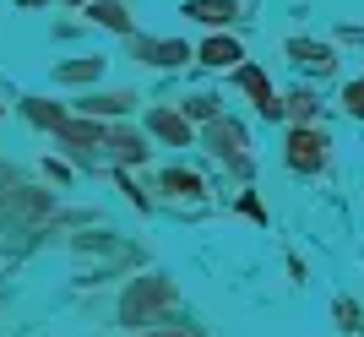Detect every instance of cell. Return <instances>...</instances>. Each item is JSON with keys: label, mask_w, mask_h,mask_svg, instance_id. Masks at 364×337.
Wrapping results in <instances>:
<instances>
[{"label": "cell", "mask_w": 364, "mask_h": 337, "mask_svg": "<svg viewBox=\"0 0 364 337\" xmlns=\"http://www.w3.org/2000/svg\"><path fill=\"white\" fill-rule=\"evenodd\" d=\"M168 283L164 277H141V283H131L125 289V305H120V321L125 326H152L158 321V305H168Z\"/></svg>", "instance_id": "obj_1"}, {"label": "cell", "mask_w": 364, "mask_h": 337, "mask_svg": "<svg viewBox=\"0 0 364 337\" xmlns=\"http://www.w3.org/2000/svg\"><path fill=\"white\" fill-rule=\"evenodd\" d=\"M207 147H213L223 164H234L240 174H250V153H245L250 141H245V125L223 120V114H218V120H207Z\"/></svg>", "instance_id": "obj_2"}, {"label": "cell", "mask_w": 364, "mask_h": 337, "mask_svg": "<svg viewBox=\"0 0 364 337\" xmlns=\"http://www.w3.org/2000/svg\"><path fill=\"white\" fill-rule=\"evenodd\" d=\"M321 164H326V137H321V131H310V125L289 131V168H299V174H316Z\"/></svg>", "instance_id": "obj_3"}, {"label": "cell", "mask_w": 364, "mask_h": 337, "mask_svg": "<svg viewBox=\"0 0 364 337\" xmlns=\"http://www.w3.org/2000/svg\"><path fill=\"white\" fill-rule=\"evenodd\" d=\"M234 82H240V87L256 98V114H261V120H283V98L272 92V82L261 77L256 65H234Z\"/></svg>", "instance_id": "obj_4"}, {"label": "cell", "mask_w": 364, "mask_h": 337, "mask_svg": "<svg viewBox=\"0 0 364 337\" xmlns=\"http://www.w3.org/2000/svg\"><path fill=\"white\" fill-rule=\"evenodd\" d=\"M289 60L299 65V71L332 77V65H337V49H332V44H316V38H289Z\"/></svg>", "instance_id": "obj_5"}, {"label": "cell", "mask_w": 364, "mask_h": 337, "mask_svg": "<svg viewBox=\"0 0 364 337\" xmlns=\"http://www.w3.org/2000/svg\"><path fill=\"white\" fill-rule=\"evenodd\" d=\"M136 60L168 71V65H185V60H191V49H185L180 38H136Z\"/></svg>", "instance_id": "obj_6"}, {"label": "cell", "mask_w": 364, "mask_h": 337, "mask_svg": "<svg viewBox=\"0 0 364 337\" xmlns=\"http://www.w3.org/2000/svg\"><path fill=\"white\" fill-rule=\"evenodd\" d=\"M147 131H152V137H164L168 147H191V120H185L180 109H152Z\"/></svg>", "instance_id": "obj_7"}, {"label": "cell", "mask_w": 364, "mask_h": 337, "mask_svg": "<svg viewBox=\"0 0 364 337\" xmlns=\"http://www.w3.org/2000/svg\"><path fill=\"white\" fill-rule=\"evenodd\" d=\"M87 22H98V28H109V33H131V11H125V0H92Z\"/></svg>", "instance_id": "obj_8"}, {"label": "cell", "mask_w": 364, "mask_h": 337, "mask_svg": "<svg viewBox=\"0 0 364 337\" xmlns=\"http://www.w3.org/2000/svg\"><path fill=\"white\" fill-rule=\"evenodd\" d=\"M196 55H201V65H218V71H234V65L245 60V49L234 44V38H207Z\"/></svg>", "instance_id": "obj_9"}, {"label": "cell", "mask_w": 364, "mask_h": 337, "mask_svg": "<svg viewBox=\"0 0 364 337\" xmlns=\"http://www.w3.org/2000/svg\"><path fill=\"white\" fill-rule=\"evenodd\" d=\"M104 55H82V60H65V65H55V82H98L104 77Z\"/></svg>", "instance_id": "obj_10"}, {"label": "cell", "mask_w": 364, "mask_h": 337, "mask_svg": "<svg viewBox=\"0 0 364 337\" xmlns=\"http://www.w3.org/2000/svg\"><path fill=\"white\" fill-rule=\"evenodd\" d=\"M234 0H191L185 6V16H196V22H207V28H223V22H234Z\"/></svg>", "instance_id": "obj_11"}, {"label": "cell", "mask_w": 364, "mask_h": 337, "mask_svg": "<svg viewBox=\"0 0 364 337\" xmlns=\"http://www.w3.org/2000/svg\"><path fill=\"white\" fill-rule=\"evenodd\" d=\"M131 104H136L131 92H92V98H82V114H92V120L98 114H125Z\"/></svg>", "instance_id": "obj_12"}, {"label": "cell", "mask_w": 364, "mask_h": 337, "mask_svg": "<svg viewBox=\"0 0 364 337\" xmlns=\"http://www.w3.org/2000/svg\"><path fill=\"white\" fill-rule=\"evenodd\" d=\"M164 191H168V196H201V180L191 174V168H168V174H164Z\"/></svg>", "instance_id": "obj_13"}, {"label": "cell", "mask_w": 364, "mask_h": 337, "mask_svg": "<svg viewBox=\"0 0 364 337\" xmlns=\"http://www.w3.org/2000/svg\"><path fill=\"white\" fill-rule=\"evenodd\" d=\"M180 114H185V120H218V98H213V92H196V98H185V104H180Z\"/></svg>", "instance_id": "obj_14"}, {"label": "cell", "mask_w": 364, "mask_h": 337, "mask_svg": "<svg viewBox=\"0 0 364 337\" xmlns=\"http://www.w3.org/2000/svg\"><path fill=\"white\" fill-rule=\"evenodd\" d=\"M343 109H348L353 120H364V82H348V87H343Z\"/></svg>", "instance_id": "obj_15"}, {"label": "cell", "mask_w": 364, "mask_h": 337, "mask_svg": "<svg viewBox=\"0 0 364 337\" xmlns=\"http://www.w3.org/2000/svg\"><path fill=\"white\" fill-rule=\"evenodd\" d=\"M337 326H343V332H364L359 310H353V299H337Z\"/></svg>", "instance_id": "obj_16"}, {"label": "cell", "mask_w": 364, "mask_h": 337, "mask_svg": "<svg viewBox=\"0 0 364 337\" xmlns=\"http://www.w3.org/2000/svg\"><path fill=\"white\" fill-rule=\"evenodd\" d=\"M283 114H299V120H304V114H316V104H310V92H294L289 104H283Z\"/></svg>", "instance_id": "obj_17"}, {"label": "cell", "mask_w": 364, "mask_h": 337, "mask_svg": "<svg viewBox=\"0 0 364 337\" xmlns=\"http://www.w3.org/2000/svg\"><path fill=\"white\" fill-rule=\"evenodd\" d=\"M152 337H185V332H152Z\"/></svg>", "instance_id": "obj_18"}, {"label": "cell", "mask_w": 364, "mask_h": 337, "mask_svg": "<svg viewBox=\"0 0 364 337\" xmlns=\"http://www.w3.org/2000/svg\"><path fill=\"white\" fill-rule=\"evenodd\" d=\"M16 6H44V0H16Z\"/></svg>", "instance_id": "obj_19"}, {"label": "cell", "mask_w": 364, "mask_h": 337, "mask_svg": "<svg viewBox=\"0 0 364 337\" xmlns=\"http://www.w3.org/2000/svg\"><path fill=\"white\" fill-rule=\"evenodd\" d=\"M0 114H6V109H0Z\"/></svg>", "instance_id": "obj_20"}]
</instances>
